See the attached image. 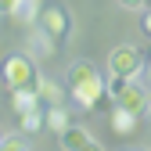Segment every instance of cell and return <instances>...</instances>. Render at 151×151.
<instances>
[{"instance_id":"obj_1","label":"cell","mask_w":151,"mask_h":151,"mask_svg":"<svg viewBox=\"0 0 151 151\" xmlns=\"http://www.w3.org/2000/svg\"><path fill=\"white\" fill-rule=\"evenodd\" d=\"M68 93L76 97V104L86 108V111H97V108H104V101H111L108 97V83L101 79V72L90 61L68 65Z\"/></svg>"},{"instance_id":"obj_2","label":"cell","mask_w":151,"mask_h":151,"mask_svg":"<svg viewBox=\"0 0 151 151\" xmlns=\"http://www.w3.org/2000/svg\"><path fill=\"white\" fill-rule=\"evenodd\" d=\"M108 97L115 108H126L133 115H147V108H151L147 90L137 86L133 79H126V76H108Z\"/></svg>"},{"instance_id":"obj_3","label":"cell","mask_w":151,"mask_h":151,"mask_svg":"<svg viewBox=\"0 0 151 151\" xmlns=\"http://www.w3.org/2000/svg\"><path fill=\"white\" fill-rule=\"evenodd\" d=\"M0 79H4L7 90H36V83H40V72H36L32 58L25 50H14L4 58V65H0Z\"/></svg>"},{"instance_id":"obj_4","label":"cell","mask_w":151,"mask_h":151,"mask_svg":"<svg viewBox=\"0 0 151 151\" xmlns=\"http://www.w3.org/2000/svg\"><path fill=\"white\" fill-rule=\"evenodd\" d=\"M144 68V54L133 43H122L108 54V76H126V79H137Z\"/></svg>"},{"instance_id":"obj_5","label":"cell","mask_w":151,"mask_h":151,"mask_svg":"<svg viewBox=\"0 0 151 151\" xmlns=\"http://www.w3.org/2000/svg\"><path fill=\"white\" fill-rule=\"evenodd\" d=\"M36 25H40L54 43H61V40H68V32H72V18H68V11H65L61 4H43Z\"/></svg>"},{"instance_id":"obj_6","label":"cell","mask_w":151,"mask_h":151,"mask_svg":"<svg viewBox=\"0 0 151 151\" xmlns=\"http://www.w3.org/2000/svg\"><path fill=\"white\" fill-rule=\"evenodd\" d=\"M58 144H61L65 151H97V147H101L97 140H93V133H90V129L72 126V122H68L61 133H58Z\"/></svg>"},{"instance_id":"obj_7","label":"cell","mask_w":151,"mask_h":151,"mask_svg":"<svg viewBox=\"0 0 151 151\" xmlns=\"http://www.w3.org/2000/svg\"><path fill=\"white\" fill-rule=\"evenodd\" d=\"M47 126V104H36L29 111H22V133H40V129Z\"/></svg>"},{"instance_id":"obj_8","label":"cell","mask_w":151,"mask_h":151,"mask_svg":"<svg viewBox=\"0 0 151 151\" xmlns=\"http://www.w3.org/2000/svg\"><path fill=\"white\" fill-rule=\"evenodd\" d=\"M36 97H40L47 108L50 104H65V90L54 83V79H40V83H36Z\"/></svg>"},{"instance_id":"obj_9","label":"cell","mask_w":151,"mask_h":151,"mask_svg":"<svg viewBox=\"0 0 151 151\" xmlns=\"http://www.w3.org/2000/svg\"><path fill=\"white\" fill-rule=\"evenodd\" d=\"M137 119L140 115H133V111H126V108H115V115H111V129H115L119 137H129L137 129Z\"/></svg>"},{"instance_id":"obj_10","label":"cell","mask_w":151,"mask_h":151,"mask_svg":"<svg viewBox=\"0 0 151 151\" xmlns=\"http://www.w3.org/2000/svg\"><path fill=\"white\" fill-rule=\"evenodd\" d=\"M11 108L18 111V115H22V111H29V108H36V104H43L40 97H36V90H11Z\"/></svg>"},{"instance_id":"obj_11","label":"cell","mask_w":151,"mask_h":151,"mask_svg":"<svg viewBox=\"0 0 151 151\" xmlns=\"http://www.w3.org/2000/svg\"><path fill=\"white\" fill-rule=\"evenodd\" d=\"M40 0H22V4L14 7V18L18 22H25V25H36V18H40Z\"/></svg>"},{"instance_id":"obj_12","label":"cell","mask_w":151,"mask_h":151,"mask_svg":"<svg viewBox=\"0 0 151 151\" xmlns=\"http://www.w3.org/2000/svg\"><path fill=\"white\" fill-rule=\"evenodd\" d=\"M68 122H72V119H68L65 104H50V108H47V126L54 129V133H61V129H65Z\"/></svg>"},{"instance_id":"obj_13","label":"cell","mask_w":151,"mask_h":151,"mask_svg":"<svg viewBox=\"0 0 151 151\" xmlns=\"http://www.w3.org/2000/svg\"><path fill=\"white\" fill-rule=\"evenodd\" d=\"M25 133H0V151H25Z\"/></svg>"},{"instance_id":"obj_14","label":"cell","mask_w":151,"mask_h":151,"mask_svg":"<svg viewBox=\"0 0 151 151\" xmlns=\"http://www.w3.org/2000/svg\"><path fill=\"white\" fill-rule=\"evenodd\" d=\"M119 4H122L126 11H147V7H151V0H119Z\"/></svg>"},{"instance_id":"obj_15","label":"cell","mask_w":151,"mask_h":151,"mask_svg":"<svg viewBox=\"0 0 151 151\" xmlns=\"http://www.w3.org/2000/svg\"><path fill=\"white\" fill-rule=\"evenodd\" d=\"M18 4H22V0H0V14H14Z\"/></svg>"},{"instance_id":"obj_16","label":"cell","mask_w":151,"mask_h":151,"mask_svg":"<svg viewBox=\"0 0 151 151\" xmlns=\"http://www.w3.org/2000/svg\"><path fill=\"white\" fill-rule=\"evenodd\" d=\"M144 32H147V36H151V7H147V11H144Z\"/></svg>"},{"instance_id":"obj_17","label":"cell","mask_w":151,"mask_h":151,"mask_svg":"<svg viewBox=\"0 0 151 151\" xmlns=\"http://www.w3.org/2000/svg\"><path fill=\"white\" fill-rule=\"evenodd\" d=\"M144 72H147V79H151V54L144 58Z\"/></svg>"}]
</instances>
